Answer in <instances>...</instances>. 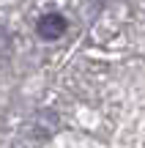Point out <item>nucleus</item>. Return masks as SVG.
<instances>
[{
    "mask_svg": "<svg viewBox=\"0 0 145 148\" xmlns=\"http://www.w3.org/2000/svg\"><path fill=\"white\" fill-rule=\"evenodd\" d=\"M66 33V19L60 14H47V16H41V22H38V36L41 38H60Z\"/></svg>",
    "mask_w": 145,
    "mask_h": 148,
    "instance_id": "nucleus-1",
    "label": "nucleus"
}]
</instances>
